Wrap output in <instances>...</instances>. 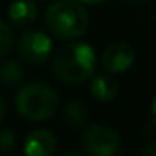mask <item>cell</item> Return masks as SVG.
Here are the masks:
<instances>
[{
	"label": "cell",
	"instance_id": "obj_1",
	"mask_svg": "<svg viewBox=\"0 0 156 156\" xmlns=\"http://www.w3.org/2000/svg\"><path fill=\"white\" fill-rule=\"evenodd\" d=\"M51 72L66 85H79L94 77L96 51L87 42H72L61 48L51 61Z\"/></svg>",
	"mask_w": 156,
	"mask_h": 156
},
{
	"label": "cell",
	"instance_id": "obj_14",
	"mask_svg": "<svg viewBox=\"0 0 156 156\" xmlns=\"http://www.w3.org/2000/svg\"><path fill=\"white\" fill-rule=\"evenodd\" d=\"M141 154H147V156H156V141H151L149 145H145L141 149Z\"/></svg>",
	"mask_w": 156,
	"mask_h": 156
},
{
	"label": "cell",
	"instance_id": "obj_15",
	"mask_svg": "<svg viewBox=\"0 0 156 156\" xmlns=\"http://www.w3.org/2000/svg\"><path fill=\"white\" fill-rule=\"evenodd\" d=\"M4 116H6V103H4L2 96H0V121L4 119Z\"/></svg>",
	"mask_w": 156,
	"mask_h": 156
},
{
	"label": "cell",
	"instance_id": "obj_10",
	"mask_svg": "<svg viewBox=\"0 0 156 156\" xmlns=\"http://www.w3.org/2000/svg\"><path fill=\"white\" fill-rule=\"evenodd\" d=\"M24 79V70L19 61H6L0 64V85L13 88L20 85Z\"/></svg>",
	"mask_w": 156,
	"mask_h": 156
},
{
	"label": "cell",
	"instance_id": "obj_5",
	"mask_svg": "<svg viewBox=\"0 0 156 156\" xmlns=\"http://www.w3.org/2000/svg\"><path fill=\"white\" fill-rule=\"evenodd\" d=\"M51 48V39L39 30H28L19 39V55L30 64L44 62L50 57Z\"/></svg>",
	"mask_w": 156,
	"mask_h": 156
},
{
	"label": "cell",
	"instance_id": "obj_6",
	"mask_svg": "<svg viewBox=\"0 0 156 156\" xmlns=\"http://www.w3.org/2000/svg\"><path fill=\"white\" fill-rule=\"evenodd\" d=\"M134 59H136L134 48L129 42L116 41V42H110L103 50L101 64L110 73H121V72H127L134 64Z\"/></svg>",
	"mask_w": 156,
	"mask_h": 156
},
{
	"label": "cell",
	"instance_id": "obj_7",
	"mask_svg": "<svg viewBox=\"0 0 156 156\" xmlns=\"http://www.w3.org/2000/svg\"><path fill=\"white\" fill-rule=\"evenodd\" d=\"M24 152L28 156H50L55 152V136L46 129L31 130L24 143Z\"/></svg>",
	"mask_w": 156,
	"mask_h": 156
},
{
	"label": "cell",
	"instance_id": "obj_2",
	"mask_svg": "<svg viewBox=\"0 0 156 156\" xmlns=\"http://www.w3.org/2000/svg\"><path fill=\"white\" fill-rule=\"evenodd\" d=\"M44 20L50 33L62 41L81 37L88 28V13L75 0H55L46 9Z\"/></svg>",
	"mask_w": 156,
	"mask_h": 156
},
{
	"label": "cell",
	"instance_id": "obj_8",
	"mask_svg": "<svg viewBox=\"0 0 156 156\" xmlns=\"http://www.w3.org/2000/svg\"><path fill=\"white\" fill-rule=\"evenodd\" d=\"M8 19L15 26H30L37 19V6L33 0H15L9 4Z\"/></svg>",
	"mask_w": 156,
	"mask_h": 156
},
{
	"label": "cell",
	"instance_id": "obj_9",
	"mask_svg": "<svg viewBox=\"0 0 156 156\" xmlns=\"http://www.w3.org/2000/svg\"><path fill=\"white\" fill-rule=\"evenodd\" d=\"M119 92V85L114 77L110 75H96L92 77V83H90V94L94 96L96 101L101 103H108L112 99H116Z\"/></svg>",
	"mask_w": 156,
	"mask_h": 156
},
{
	"label": "cell",
	"instance_id": "obj_3",
	"mask_svg": "<svg viewBox=\"0 0 156 156\" xmlns=\"http://www.w3.org/2000/svg\"><path fill=\"white\" fill-rule=\"evenodd\" d=\"M59 105L55 90L44 83L24 85L17 94V110L22 118L30 121H46L50 119Z\"/></svg>",
	"mask_w": 156,
	"mask_h": 156
},
{
	"label": "cell",
	"instance_id": "obj_13",
	"mask_svg": "<svg viewBox=\"0 0 156 156\" xmlns=\"http://www.w3.org/2000/svg\"><path fill=\"white\" fill-rule=\"evenodd\" d=\"M15 132L11 129H2L0 130V152H9L15 147Z\"/></svg>",
	"mask_w": 156,
	"mask_h": 156
},
{
	"label": "cell",
	"instance_id": "obj_18",
	"mask_svg": "<svg viewBox=\"0 0 156 156\" xmlns=\"http://www.w3.org/2000/svg\"><path fill=\"white\" fill-rule=\"evenodd\" d=\"M125 2H129V4H138V2H143V0H125Z\"/></svg>",
	"mask_w": 156,
	"mask_h": 156
},
{
	"label": "cell",
	"instance_id": "obj_12",
	"mask_svg": "<svg viewBox=\"0 0 156 156\" xmlns=\"http://www.w3.org/2000/svg\"><path fill=\"white\" fill-rule=\"evenodd\" d=\"M11 46H13V31L6 22L0 20V57L6 55L11 50Z\"/></svg>",
	"mask_w": 156,
	"mask_h": 156
},
{
	"label": "cell",
	"instance_id": "obj_16",
	"mask_svg": "<svg viewBox=\"0 0 156 156\" xmlns=\"http://www.w3.org/2000/svg\"><path fill=\"white\" fill-rule=\"evenodd\" d=\"M81 2H85V4H101L105 0H81Z\"/></svg>",
	"mask_w": 156,
	"mask_h": 156
},
{
	"label": "cell",
	"instance_id": "obj_4",
	"mask_svg": "<svg viewBox=\"0 0 156 156\" xmlns=\"http://www.w3.org/2000/svg\"><path fill=\"white\" fill-rule=\"evenodd\" d=\"M83 147L96 156H114L121 147L119 134L107 125H90L83 132Z\"/></svg>",
	"mask_w": 156,
	"mask_h": 156
},
{
	"label": "cell",
	"instance_id": "obj_17",
	"mask_svg": "<svg viewBox=\"0 0 156 156\" xmlns=\"http://www.w3.org/2000/svg\"><path fill=\"white\" fill-rule=\"evenodd\" d=\"M152 114H154V118H156V98H154V101H152Z\"/></svg>",
	"mask_w": 156,
	"mask_h": 156
},
{
	"label": "cell",
	"instance_id": "obj_11",
	"mask_svg": "<svg viewBox=\"0 0 156 156\" xmlns=\"http://www.w3.org/2000/svg\"><path fill=\"white\" fill-rule=\"evenodd\" d=\"M64 121L66 123H70V125H73V127H77V125H83L85 121H87V118H88V108H87V105L83 103V101H77V99H73V101H70L66 107H64Z\"/></svg>",
	"mask_w": 156,
	"mask_h": 156
}]
</instances>
